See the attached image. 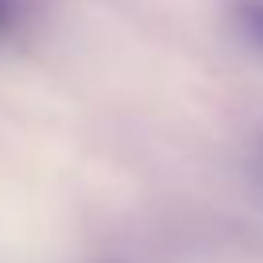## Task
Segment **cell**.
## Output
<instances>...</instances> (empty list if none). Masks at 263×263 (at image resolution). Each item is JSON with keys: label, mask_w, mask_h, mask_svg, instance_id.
<instances>
[{"label": "cell", "mask_w": 263, "mask_h": 263, "mask_svg": "<svg viewBox=\"0 0 263 263\" xmlns=\"http://www.w3.org/2000/svg\"><path fill=\"white\" fill-rule=\"evenodd\" d=\"M244 24H248V31L263 43V8H259V4H248V8H244Z\"/></svg>", "instance_id": "1"}, {"label": "cell", "mask_w": 263, "mask_h": 263, "mask_svg": "<svg viewBox=\"0 0 263 263\" xmlns=\"http://www.w3.org/2000/svg\"><path fill=\"white\" fill-rule=\"evenodd\" d=\"M4 20H8V4H4V0H0V24H4Z\"/></svg>", "instance_id": "2"}]
</instances>
